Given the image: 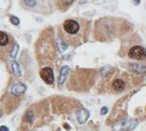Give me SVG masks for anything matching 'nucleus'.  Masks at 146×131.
Returning <instances> with one entry per match:
<instances>
[{"instance_id": "obj_1", "label": "nucleus", "mask_w": 146, "mask_h": 131, "mask_svg": "<svg viewBox=\"0 0 146 131\" xmlns=\"http://www.w3.org/2000/svg\"><path fill=\"white\" fill-rule=\"evenodd\" d=\"M89 22L85 19H67L59 27V39L67 45L78 47L82 45L88 31Z\"/></svg>"}, {"instance_id": "obj_2", "label": "nucleus", "mask_w": 146, "mask_h": 131, "mask_svg": "<svg viewBox=\"0 0 146 131\" xmlns=\"http://www.w3.org/2000/svg\"><path fill=\"white\" fill-rule=\"evenodd\" d=\"M47 36H42L40 37L38 41V54L41 56V59H49L50 57H54L55 54V45L53 41L52 33L50 31V34H46Z\"/></svg>"}, {"instance_id": "obj_3", "label": "nucleus", "mask_w": 146, "mask_h": 131, "mask_svg": "<svg viewBox=\"0 0 146 131\" xmlns=\"http://www.w3.org/2000/svg\"><path fill=\"white\" fill-rule=\"evenodd\" d=\"M21 4L27 10H34L36 12H50V0H21Z\"/></svg>"}, {"instance_id": "obj_4", "label": "nucleus", "mask_w": 146, "mask_h": 131, "mask_svg": "<svg viewBox=\"0 0 146 131\" xmlns=\"http://www.w3.org/2000/svg\"><path fill=\"white\" fill-rule=\"evenodd\" d=\"M13 45H11L10 36L6 32L0 31V59L4 60L7 54H10Z\"/></svg>"}, {"instance_id": "obj_5", "label": "nucleus", "mask_w": 146, "mask_h": 131, "mask_svg": "<svg viewBox=\"0 0 146 131\" xmlns=\"http://www.w3.org/2000/svg\"><path fill=\"white\" fill-rule=\"evenodd\" d=\"M138 125V121L137 120L132 119H124L122 121H119L113 126V130L114 131H129L133 130L135 127Z\"/></svg>"}, {"instance_id": "obj_6", "label": "nucleus", "mask_w": 146, "mask_h": 131, "mask_svg": "<svg viewBox=\"0 0 146 131\" xmlns=\"http://www.w3.org/2000/svg\"><path fill=\"white\" fill-rule=\"evenodd\" d=\"M129 58L137 61H143L146 59V50L141 45H134L128 52Z\"/></svg>"}, {"instance_id": "obj_7", "label": "nucleus", "mask_w": 146, "mask_h": 131, "mask_svg": "<svg viewBox=\"0 0 146 131\" xmlns=\"http://www.w3.org/2000/svg\"><path fill=\"white\" fill-rule=\"evenodd\" d=\"M40 77L44 82L48 85H52L54 83V73L50 67H45L40 71Z\"/></svg>"}, {"instance_id": "obj_8", "label": "nucleus", "mask_w": 146, "mask_h": 131, "mask_svg": "<svg viewBox=\"0 0 146 131\" xmlns=\"http://www.w3.org/2000/svg\"><path fill=\"white\" fill-rule=\"evenodd\" d=\"M25 91H27V86H25V84L21 83V82L13 84L11 89H10V93L13 96H21L23 94H25Z\"/></svg>"}, {"instance_id": "obj_9", "label": "nucleus", "mask_w": 146, "mask_h": 131, "mask_svg": "<svg viewBox=\"0 0 146 131\" xmlns=\"http://www.w3.org/2000/svg\"><path fill=\"white\" fill-rule=\"evenodd\" d=\"M125 87H126L125 81H124L123 79H121V78H117V79H115L114 81L112 82V84H111V88H112V90L116 93L122 92V91L125 89Z\"/></svg>"}, {"instance_id": "obj_10", "label": "nucleus", "mask_w": 146, "mask_h": 131, "mask_svg": "<svg viewBox=\"0 0 146 131\" xmlns=\"http://www.w3.org/2000/svg\"><path fill=\"white\" fill-rule=\"evenodd\" d=\"M89 117V112L84 108H81L76 112V118H77L78 123L80 124H83L87 121Z\"/></svg>"}, {"instance_id": "obj_11", "label": "nucleus", "mask_w": 146, "mask_h": 131, "mask_svg": "<svg viewBox=\"0 0 146 131\" xmlns=\"http://www.w3.org/2000/svg\"><path fill=\"white\" fill-rule=\"evenodd\" d=\"M68 74H69V67L68 66H64V67H62L61 71H60V76H59V85L60 86H62V85L65 83Z\"/></svg>"}, {"instance_id": "obj_12", "label": "nucleus", "mask_w": 146, "mask_h": 131, "mask_svg": "<svg viewBox=\"0 0 146 131\" xmlns=\"http://www.w3.org/2000/svg\"><path fill=\"white\" fill-rule=\"evenodd\" d=\"M129 68L132 72L137 73V74H145L146 73V67L139 65V64H130Z\"/></svg>"}, {"instance_id": "obj_13", "label": "nucleus", "mask_w": 146, "mask_h": 131, "mask_svg": "<svg viewBox=\"0 0 146 131\" xmlns=\"http://www.w3.org/2000/svg\"><path fill=\"white\" fill-rule=\"evenodd\" d=\"M74 2V0H58L57 1V8L61 11L66 10L71 4Z\"/></svg>"}, {"instance_id": "obj_14", "label": "nucleus", "mask_w": 146, "mask_h": 131, "mask_svg": "<svg viewBox=\"0 0 146 131\" xmlns=\"http://www.w3.org/2000/svg\"><path fill=\"white\" fill-rule=\"evenodd\" d=\"M11 70L12 73L14 74V76L16 77H21V66L16 61L11 62Z\"/></svg>"}, {"instance_id": "obj_15", "label": "nucleus", "mask_w": 146, "mask_h": 131, "mask_svg": "<svg viewBox=\"0 0 146 131\" xmlns=\"http://www.w3.org/2000/svg\"><path fill=\"white\" fill-rule=\"evenodd\" d=\"M34 112H33L32 109H29V110L25 112V116H23V119H25V122L27 123H33V121H34Z\"/></svg>"}, {"instance_id": "obj_16", "label": "nucleus", "mask_w": 146, "mask_h": 131, "mask_svg": "<svg viewBox=\"0 0 146 131\" xmlns=\"http://www.w3.org/2000/svg\"><path fill=\"white\" fill-rule=\"evenodd\" d=\"M18 48H19V47H18L17 43H14L11 50H10V54H10V58H12V59L16 58V54H17V52H18Z\"/></svg>"}, {"instance_id": "obj_17", "label": "nucleus", "mask_w": 146, "mask_h": 131, "mask_svg": "<svg viewBox=\"0 0 146 131\" xmlns=\"http://www.w3.org/2000/svg\"><path fill=\"white\" fill-rule=\"evenodd\" d=\"M111 70H112V68H111L110 66H106V67H103V68L100 69V75H102L103 77H106V76H108V75H109V73L111 72Z\"/></svg>"}, {"instance_id": "obj_18", "label": "nucleus", "mask_w": 146, "mask_h": 131, "mask_svg": "<svg viewBox=\"0 0 146 131\" xmlns=\"http://www.w3.org/2000/svg\"><path fill=\"white\" fill-rule=\"evenodd\" d=\"M10 22L13 25H19L21 21H19V18L16 17V16H10Z\"/></svg>"}, {"instance_id": "obj_19", "label": "nucleus", "mask_w": 146, "mask_h": 131, "mask_svg": "<svg viewBox=\"0 0 146 131\" xmlns=\"http://www.w3.org/2000/svg\"><path fill=\"white\" fill-rule=\"evenodd\" d=\"M107 113H108V108L107 107H103L102 110H100V114H102V115H105V114H107Z\"/></svg>"}, {"instance_id": "obj_20", "label": "nucleus", "mask_w": 146, "mask_h": 131, "mask_svg": "<svg viewBox=\"0 0 146 131\" xmlns=\"http://www.w3.org/2000/svg\"><path fill=\"white\" fill-rule=\"evenodd\" d=\"M0 131H9V128L5 125H2V126H0Z\"/></svg>"}, {"instance_id": "obj_21", "label": "nucleus", "mask_w": 146, "mask_h": 131, "mask_svg": "<svg viewBox=\"0 0 146 131\" xmlns=\"http://www.w3.org/2000/svg\"><path fill=\"white\" fill-rule=\"evenodd\" d=\"M134 1V3L136 5H138V4H140V2H141V0H133Z\"/></svg>"}, {"instance_id": "obj_22", "label": "nucleus", "mask_w": 146, "mask_h": 131, "mask_svg": "<svg viewBox=\"0 0 146 131\" xmlns=\"http://www.w3.org/2000/svg\"><path fill=\"white\" fill-rule=\"evenodd\" d=\"M0 116H1V114H0Z\"/></svg>"}, {"instance_id": "obj_23", "label": "nucleus", "mask_w": 146, "mask_h": 131, "mask_svg": "<svg viewBox=\"0 0 146 131\" xmlns=\"http://www.w3.org/2000/svg\"><path fill=\"white\" fill-rule=\"evenodd\" d=\"M145 8H146V6H145Z\"/></svg>"}]
</instances>
